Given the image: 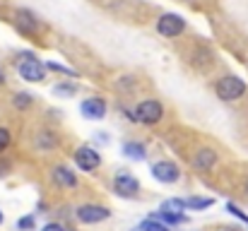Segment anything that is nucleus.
I'll return each instance as SVG.
<instances>
[{
  "label": "nucleus",
  "instance_id": "1",
  "mask_svg": "<svg viewBox=\"0 0 248 231\" xmlns=\"http://www.w3.org/2000/svg\"><path fill=\"white\" fill-rule=\"evenodd\" d=\"M183 61H186V65H188L193 73H198V75H202V77L212 75V73L217 70V65H219L217 51H215L207 41H202V39H193V41L183 48Z\"/></svg>",
  "mask_w": 248,
  "mask_h": 231
},
{
  "label": "nucleus",
  "instance_id": "2",
  "mask_svg": "<svg viewBox=\"0 0 248 231\" xmlns=\"http://www.w3.org/2000/svg\"><path fill=\"white\" fill-rule=\"evenodd\" d=\"M212 92H215V96L219 101L236 104V101H241V99L248 96V84H246V79H241L236 73L224 70L222 75H217L212 79Z\"/></svg>",
  "mask_w": 248,
  "mask_h": 231
},
{
  "label": "nucleus",
  "instance_id": "3",
  "mask_svg": "<svg viewBox=\"0 0 248 231\" xmlns=\"http://www.w3.org/2000/svg\"><path fill=\"white\" fill-rule=\"evenodd\" d=\"M15 70H17V75L22 77L24 82H29V84H41L48 77L46 63L34 51H19V53H15Z\"/></svg>",
  "mask_w": 248,
  "mask_h": 231
},
{
  "label": "nucleus",
  "instance_id": "4",
  "mask_svg": "<svg viewBox=\"0 0 248 231\" xmlns=\"http://www.w3.org/2000/svg\"><path fill=\"white\" fill-rule=\"evenodd\" d=\"M12 27L24 39H41V36L48 34V24L29 7H17L12 12Z\"/></svg>",
  "mask_w": 248,
  "mask_h": 231
},
{
  "label": "nucleus",
  "instance_id": "5",
  "mask_svg": "<svg viewBox=\"0 0 248 231\" xmlns=\"http://www.w3.org/2000/svg\"><path fill=\"white\" fill-rule=\"evenodd\" d=\"M133 111H135L138 123H140V125H145V128H155V125H159V123L166 118L164 101H162V99H157V96L140 99V101L133 106Z\"/></svg>",
  "mask_w": 248,
  "mask_h": 231
},
{
  "label": "nucleus",
  "instance_id": "6",
  "mask_svg": "<svg viewBox=\"0 0 248 231\" xmlns=\"http://www.w3.org/2000/svg\"><path fill=\"white\" fill-rule=\"evenodd\" d=\"M155 31L162 39L176 41V39L188 34V19L178 12H159L157 19H155Z\"/></svg>",
  "mask_w": 248,
  "mask_h": 231
},
{
  "label": "nucleus",
  "instance_id": "7",
  "mask_svg": "<svg viewBox=\"0 0 248 231\" xmlns=\"http://www.w3.org/2000/svg\"><path fill=\"white\" fill-rule=\"evenodd\" d=\"M111 190L118 198H138L140 190H142V185H140V181L130 171H118L113 176V181H111Z\"/></svg>",
  "mask_w": 248,
  "mask_h": 231
},
{
  "label": "nucleus",
  "instance_id": "8",
  "mask_svg": "<svg viewBox=\"0 0 248 231\" xmlns=\"http://www.w3.org/2000/svg\"><path fill=\"white\" fill-rule=\"evenodd\" d=\"M73 161H75V166L84 171V173H94V171H99L101 169V154L96 147H92V145H80L75 152H73Z\"/></svg>",
  "mask_w": 248,
  "mask_h": 231
},
{
  "label": "nucleus",
  "instance_id": "9",
  "mask_svg": "<svg viewBox=\"0 0 248 231\" xmlns=\"http://www.w3.org/2000/svg\"><path fill=\"white\" fill-rule=\"evenodd\" d=\"M75 219L80 224H101L106 219H111V210L106 205H99V202H87V205H80L75 210Z\"/></svg>",
  "mask_w": 248,
  "mask_h": 231
},
{
  "label": "nucleus",
  "instance_id": "10",
  "mask_svg": "<svg viewBox=\"0 0 248 231\" xmlns=\"http://www.w3.org/2000/svg\"><path fill=\"white\" fill-rule=\"evenodd\" d=\"M150 171H152V178L159 181V183H164V185H173V183L181 181V166L176 161H171V159L155 161Z\"/></svg>",
  "mask_w": 248,
  "mask_h": 231
},
{
  "label": "nucleus",
  "instance_id": "11",
  "mask_svg": "<svg viewBox=\"0 0 248 231\" xmlns=\"http://www.w3.org/2000/svg\"><path fill=\"white\" fill-rule=\"evenodd\" d=\"M80 113L87 121H104L106 113H108V101L99 94H92V96L80 101Z\"/></svg>",
  "mask_w": 248,
  "mask_h": 231
},
{
  "label": "nucleus",
  "instance_id": "12",
  "mask_svg": "<svg viewBox=\"0 0 248 231\" xmlns=\"http://www.w3.org/2000/svg\"><path fill=\"white\" fill-rule=\"evenodd\" d=\"M111 89L123 96V99H130V96H138L140 92V77L133 75V73H123V75H116L111 82Z\"/></svg>",
  "mask_w": 248,
  "mask_h": 231
},
{
  "label": "nucleus",
  "instance_id": "13",
  "mask_svg": "<svg viewBox=\"0 0 248 231\" xmlns=\"http://www.w3.org/2000/svg\"><path fill=\"white\" fill-rule=\"evenodd\" d=\"M51 181H53V185H58V188H63V190H75V188L80 185L78 173H75L70 166H65V164H56V166L51 169Z\"/></svg>",
  "mask_w": 248,
  "mask_h": 231
},
{
  "label": "nucleus",
  "instance_id": "14",
  "mask_svg": "<svg viewBox=\"0 0 248 231\" xmlns=\"http://www.w3.org/2000/svg\"><path fill=\"white\" fill-rule=\"evenodd\" d=\"M58 145H61V135H58L53 128H41V130H36V135H34V147H36L39 152H53V150H58Z\"/></svg>",
  "mask_w": 248,
  "mask_h": 231
},
{
  "label": "nucleus",
  "instance_id": "15",
  "mask_svg": "<svg viewBox=\"0 0 248 231\" xmlns=\"http://www.w3.org/2000/svg\"><path fill=\"white\" fill-rule=\"evenodd\" d=\"M217 159H219V154L215 152L212 147H200V150H195L193 152V169L195 171H202V173H207V171H212L215 169V164H217Z\"/></svg>",
  "mask_w": 248,
  "mask_h": 231
},
{
  "label": "nucleus",
  "instance_id": "16",
  "mask_svg": "<svg viewBox=\"0 0 248 231\" xmlns=\"http://www.w3.org/2000/svg\"><path fill=\"white\" fill-rule=\"evenodd\" d=\"M51 92H53V96L73 99V96H78V94L82 92V87H80L78 79H61V82H56V84L51 87Z\"/></svg>",
  "mask_w": 248,
  "mask_h": 231
},
{
  "label": "nucleus",
  "instance_id": "17",
  "mask_svg": "<svg viewBox=\"0 0 248 231\" xmlns=\"http://www.w3.org/2000/svg\"><path fill=\"white\" fill-rule=\"evenodd\" d=\"M10 104H12V108H15V111L24 113V111L34 108V104H36V96H34L31 92H12V96H10Z\"/></svg>",
  "mask_w": 248,
  "mask_h": 231
},
{
  "label": "nucleus",
  "instance_id": "18",
  "mask_svg": "<svg viewBox=\"0 0 248 231\" xmlns=\"http://www.w3.org/2000/svg\"><path fill=\"white\" fill-rule=\"evenodd\" d=\"M123 156L133 159V161H145L147 159V145L140 140H125L123 142Z\"/></svg>",
  "mask_w": 248,
  "mask_h": 231
},
{
  "label": "nucleus",
  "instance_id": "19",
  "mask_svg": "<svg viewBox=\"0 0 248 231\" xmlns=\"http://www.w3.org/2000/svg\"><path fill=\"white\" fill-rule=\"evenodd\" d=\"M44 63H46V70H48V73L63 77V79H78V77H80L78 70H73V68H68V65H63V63H56V61H44Z\"/></svg>",
  "mask_w": 248,
  "mask_h": 231
},
{
  "label": "nucleus",
  "instance_id": "20",
  "mask_svg": "<svg viewBox=\"0 0 248 231\" xmlns=\"http://www.w3.org/2000/svg\"><path fill=\"white\" fill-rule=\"evenodd\" d=\"M150 217H152V219H157V222H162V224H166L169 229H171V227H178V224H186V222H188V217H186V215H171V212H162V210L152 212Z\"/></svg>",
  "mask_w": 248,
  "mask_h": 231
},
{
  "label": "nucleus",
  "instance_id": "21",
  "mask_svg": "<svg viewBox=\"0 0 248 231\" xmlns=\"http://www.w3.org/2000/svg\"><path fill=\"white\" fill-rule=\"evenodd\" d=\"M186 202V210H207V207H212L215 205V198H200V195H190V198H186L183 200Z\"/></svg>",
  "mask_w": 248,
  "mask_h": 231
},
{
  "label": "nucleus",
  "instance_id": "22",
  "mask_svg": "<svg viewBox=\"0 0 248 231\" xmlns=\"http://www.w3.org/2000/svg\"><path fill=\"white\" fill-rule=\"evenodd\" d=\"M162 212H171V215H183L186 212V202L181 200V198H169L162 202V207H159Z\"/></svg>",
  "mask_w": 248,
  "mask_h": 231
},
{
  "label": "nucleus",
  "instance_id": "23",
  "mask_svg": "<svg viewBox=\"0 0 248 231\" xmlns=\"http://www.w3.org/2000/svg\"><path fill=\"white\" fill-rule=\"evenodd\" d=\"M133 231H171L166 224H162V222H157V219H152V217H147L145 222H140L138 227Z\"/></svg>",
  "mask_w": 248,
  "mask_h": 231
},
{
  "label": "nucleus",
  "instance_id": "24",
  "mask_svg": "<svg viewBox=\"0 0 248 231\" xmlns=\"http://www.w3.org/2000/svg\"><path fill=\"white\" fill-rule=\"evenodd\" d=\"M36 229V217L34 215H24L17 219V231H34Z\"/></svg>",
  "mask_w": 248,
  "mask_h": 231
},
{
  "label": "nucleus",
  "instance_id": "25",
  "mask_svg": "<svg viewBox=\"0 0 248 231\" xmlns=\"http://www.w3.org/2000/svg\"><path fill=\"white\" fill-rule=\"evenodd\" d=\"M10 145H12V133H10V128L0 125V154L7 152V150H10Z\"/></svg>",
  "mask_w": 248,
  "mask_h": 231
},
{
  "label": "nucleus",
  "instance_id": "26",
  "mask_svg": "<svg viewBox=\"0 0 248 231\" xmlns=\"http://www.w3.org/2000/svg\"><path fill=\"white\" fill-rule=\"evenodd\" d=\"M227 212H229V215H234L236 219H241V222H246L248 224V215L239 207V205H236V202H227Z\"/></svg>",
  "mask_w": 248,
  "mask_h": 231
},
{
  "label": "nucleus",
  "instance_id": "27",
  "mask_svg": "<svg viewBox=\"0 0 248 231\" xmlns=\"http://www.w3.org/2000/svg\"><path fill=\"white\" fill-rule=\"evenodd\" d=\"M118 111L123 113V118H125V121H130V123H138V118H135V111H133L130 106H125L123 101L118 104Z\"/></svg>",
  "mask_w": 248,
  "mask_h": 231
},
{
  "label": "nucleus",
  "instance_id": "28",
  "mask_svg": "<svg viewBox=\"0 0 248 231\" xmlns=\"http://www.w3.org/2000/svg\"><path fill=\"white\" fill-rule=\"evenodd\" d=\"M183 5H190V7H198V10H202V7H207L210 5V0H181Z\"/></svg>",
  "mask_w": 248,
  "mask_h": 231
},
{
  "label": "nucleus",
  "instance_id": "29",
  "mask_svg": "<svg viewBox=\"0 0 248 231\" xmlns=\"http://www.w3.org/2000/svg\"><path fill=\"white\" fill-rule=\"evenodd\" d=\"M41 231H68L61 222H48V224H44V229Z\"/></svg>",
  "mask_w": 248,
  "mask_h": 231
},
{
  "label": "nucleus",
  "instance_id": "30",
  "mask_svg": "<svg viewBox=\"0 0 248 231\" xmlns=\"http://www.w3.org/2000/svg\"><path fill=\"white\" fill-rule=\"evenodd\" d=\"M10 173V164L7 161H0V178H5Z\"/></svg>",
  "mask_w": 248,
  "mask_h": 231
},
{
  "label": "nucleus",
  "instance_id": "31",
  "mask_svg": "<svg viewBox=\"0 0 248 231\" xmlns=\"http://www.w3.org/2000/svg\"><path fill=\"white\" fill-rule=\"evenodd\" d=\"M96 142H99V145H106V142H108L106 133H96Z\"/></svg>",
  "mask_w": 248,
  "mask_h": 231
},
{
  "label": "nucleus",
  "instance_id": "32",
  "mask_svg": "<svg viewBox=\"0 0 248 231\" xmlns=\"http://www.w3.org/2000/svg\"><path fill=\"white\" fill-rule=\"evenodd\" d=\"M5 84H7V73H5V70L0 68V89H2Z\"/></svg>",
  "mask_w": 248,
  "mask_h": 231
},
{
  "label": "nucleus",
  "instance_id": "33",
  "mask_svg": "<svg viewBox=\"0 0 248 231\" xmlns=\"http://www.w3.org/2000/svg\"><path fill=\"white\" fill-rule=\"evenodd\" d=\"M244 195H246V198H248V178H246V181H244Z\"/></svg>",
  "mask_w": 248,
  "mask_h": 231
},
{
  "label": "nucleus",
  "instance_id": "34",
  "mask_svg": "<svg viewBox=\"0 0 248 231\" xmlns=\"http://www.w3.org/2000/svg\"><path fill=\"white\" fill-rule=\"evenodd\" d=\"M2 222H5V215H2V210H0V224H2Z\"/></svg>",
  "mask_w": 248,
  "mask_h": 231
},
{
  "label": "nucleus",
  "instance_id": "35",
  "mask_svg": "<svg viewBox=\"0 0 248 231\" xmlns=\"http://www.w3.org/2000/svg\"><path fill=\"white\" fill-rule=\"evenodd\" d=\"M224 231H229V229H224Z\"/></svg>",
  "mask_w": 248,
  "mask_h": 231
},
{
  "label": "nucleus",
  "instance_id": "36",
  "mask_svg": "<svg viewBox=\"0 0 248 231\" xmlns=\"http://www.w3.org/2000/svg\"><path fill=\"white\" fill-rule=\"evenodd\" d=\"M246 227H248V224H246Z\"/></svg>",
  "mask_w": 248,
  "mask_h": 231
}]
</instances>
